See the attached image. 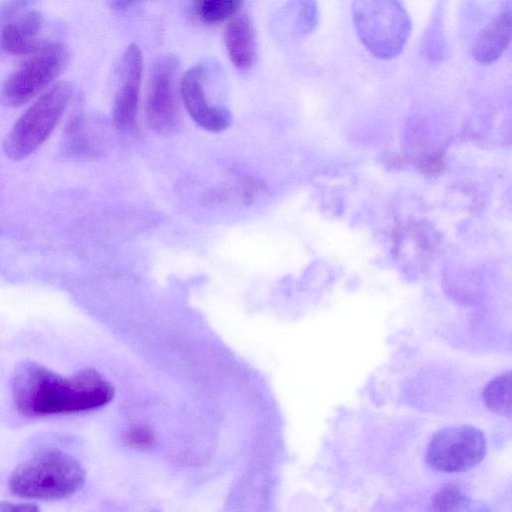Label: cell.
<instances>
[{"mask_svg":"<svg viewBox=\"0 0 512 512\" xmlns=\"http://www.w3.org/2000/svg\"><path fill=\"white\" fill-rule=\"evenodd\" d=\"M16 409L26 416L79 413L107 405L113 385L94 369L65 377L34 361H22L11 379Z\"/></svg>","mask_w":512,"mask_h":512,"instance_id":"obj_1","label":"cell"},{"mask_svg":"<svg viewBox=\"0 0 512 512\" xmlns=\"http://www.w3.org/2000/svg\"><path fill=\"white\" fill-rule=\"evenodd\" d=\"M85 478L84 468L74 457L48 447L13 470L9 488L13 494L26 499L58 500L80 490Z\"/></svg>","mask_w":512,"mask_h":512,"instance_id":"obj_2","label":"cell"},{"mask_svg":"<svg viewBox=\"0 0 512 512\" xmlns=\"http://www.w3.org/2000/svg\"><path fill=\"white\" fill-rule=\"evenodd\" d=\"M352 17L359 39L380 59H392L403 50L411 20L402 0H353Z\"/></svg>","mask_w":512,"mask_h":512,"instance_id":"obj_3","label":"cell"},{"mask_svg":"<svg viewBox=\"0 0 512 512\" xmlns=\"http://www.w3.org/2000/svg\"><path fill=\"white\" fill-rule=\"evenodd\" d=\"M72 95L68 82H57L45 91L15 122L3 148L12 160H21L37 150L50 136Z\"/></svg>","mask_w":512,"mask_h":512,"instance_id":"obj_4","label":"cell"},{"mask_svg":"<svg viewBox=\"0 0 512 512\" xmlns=\"http://www.w3.org/2000/svg\"><path fill=\"white\" fill-rule=\"evenodd\" d=\"M68 63L69 51L65 45L45 44L4 81L0 102L6 107L25 104L48 87Z\"/></svg>","mask_w":512,"mask_h":512,"instance_id":"obj_5","label":"cell"},{"mask_svg":"<svg viewBox=\"0 0 512 512\" xmlns=\"http://www.w3.org/2000/svg\"><path fill=\"white\" fill-rule=\"evenodd\" d=\"M486 453V439L477 428L460 425L444 428L431 438L426 459L443 472L467 471L479 464Z\"/></svg>","mask_w":512,"mask_h":512,"instance_id":"obj_6","label":"cell"},{"mask_svg":"<svg viewBox=\"0 0 512 512\" xmlns=\"http://www.w3.org/2000/svg\"><path fill=\"white\" fill-rule=\"evenodd\" d=\"M178 68L179 59L173 54L160 55L151 65L145 116L147 125L156 132H169L179 122Z\"/></svg>","mask_w":512,"mask_h":512,"instance_id":"obj_7","label":"cell"},{"mask_svg":"<svg viewBox=\"0 0 512 512\" xmlns=\"http://www.w3.org/2000/svg\"><path fill=\"white\" fill-rule=\"evenodd\" d=\"M206 76L207 70L202 65L186 71L180 84L181 99L199 126L211 132H220L230 126L232 116L226 108L208 103L204 86Z\"/></svg>","mask_w":512,"mask_h":512,"instance_id":"obj_8","label":"cell"},{"mask_svg":"<svg viewBox=\"0 0 512 512\" xmlns=\"http://www.w3.org/2000/svg\"><path fill=\"white\" fill-rule=\"evenodd\" d=\"M142 68L141 50L132 43L123 56L121 85L113 105V120L119 130L131 129L136 124Z\"/></svg>","mask_w":512,"mask_h":512,"instance_id":"obj_9","label":"cell"},{"mask_svg":"<svg viewBox=\"0 0 512 512\" xmlns=\"http://www.w3.org/2000/svg\"><path fill=\"white\" fill-rule=\"evenodd\" d=\"M43 19L35 9L19 11L5 21L0 44L4 51L12 55H31L42 48L45 43L41 38Z\"/></svg>","mask_w":512,"mask_h":512,"instance_id":"obj_10","label":"cell"},{"mask_svg":"<svg viewBox=\"0 0 512 512\" xmlns=\"http://www.w3.org/2000/svg\"><path fill=\"white\" fill-rule=\"evenodd\" d=\"M224 43L232 64L245 71L252 67L257 57L256 34L247 15L233 18L223 32Z\"/></svg>","mask_w":512,"mask_h":512,"instance_id":"obj_11","label":"cell"},{"mask_svg":"<svg viewBox=\"0 0 512 512\" xmlns=\"http://www.w3.org/2000/svg\"><path fill=\"white\" fill-rule=\"evenodd\" d=\"M511 39L510 5L496 14L477 36L472 55L481 64L496 61L506 50Z\"/></svg>","mask_w":512,"mask_h":512,"instance_id":"obj_12","label":"cell"},{"mask_svg":"<svg viewBox=\"0 0 512 512\" xmlns=\"http://www.w3.org/2000/svg\"><path fill=\"white\" fill-rule=\"evenodd\" d=\"M318 19L316 0H288L278 15L277 24L285 36L301 38L315 30Z\"/></svg>","mask_w":512,"mask_h":512,"instance_id":"obj_13","label":"cell"},{"mask_svg":"<svg viewBox=\"0 0 512 512\" xmlns=\"http://www.w3.org/2000/svg\"><path fill=\"white\" fill-rule=\"evenodd\" d=\"M486 407L500 415L511 414V372L507 371L492 379L482 393Z\"/></svg>","mask_w":512,"mask_h":512,"instance_id":"obj_14","label":"cell"},{"mask_svg":"<svg viewBox=\"0 0 512 512\" xmlns=\"http://www.w3.org/2000/svg\"><path fill=\"white\" fill-rule=\"evenodd\" d=\"M244 0H197V12L207 24H218L231 18Z\"/></svg>","mask_w":512,"mask_h":512,"instance_id":"obj_15","label":"cell"},{"mask_svg":"<svg viewBox=\"0 0 512 512\" xmlns=\"http://www.w3.org/2000/svg\"><path fill=\"white\" fill-rule=\"evenodd\" d=\"M468 503L467 496L456 486L448 485L439 490L433 499V505L438 510H458Z\"/></svg>","mask_w":512,"mask_h":512,"instance_id":"obj_16","label":"cell"},{"mask_svg":"<svg viewBox=\"0 0 512 512\" xmlns=\"http://www.w3.org/2000/svg\"><path fill=\"white\" fill-rule=\"evenodd\" d=\"M127 440L135 446H149L152 441L151 433L143 427H134L127 433Z\"/></svg>","mask_w":512,"mask_h":512,"instance_id":"obj_17","label":"cell"},{"mask_svg":"<svg viewBox=\"0 0 512 512\" xmlns=\"http://www.w3.org/2000/svg\"><path fill=\"white\" fill-rule=\"evenodd\" d=\"M39 508L35 504L30 503H14L9 501L0 502V511H38Z\"/></svg>","mask_w":512,"mask_h":512,"instance_id":"obj_18","label":"cell"},{"mask_svg":"<svg viewBox=\"0 0 512 512\" xmlns=\"http://www.w3.org/2000/svg\"><path fill=\"white\" fill-rule=\"evenodd\" d=\"M142 1L145 0H111L110 6L113 10L124 11Z\"/></svg>","mask_w":512,"mask_h":512,"instance_id":"obj_19","label":"cell"},{"mask_svg":"<svg viewBox=\"0 0 512 512\" xmlns=\"http://www.w3.org/2000/svg\"><path fill=\"white\" fill-rule=\"evenodd\" d=\"M440 168V160L439 159H429L428 161L424 162L423 164V170L432 173L434 171H437Z\"/></svg>","mask_w":512,"mask_h":512,"instance_id":"obj_20","label":"cell"}]
</instances>
